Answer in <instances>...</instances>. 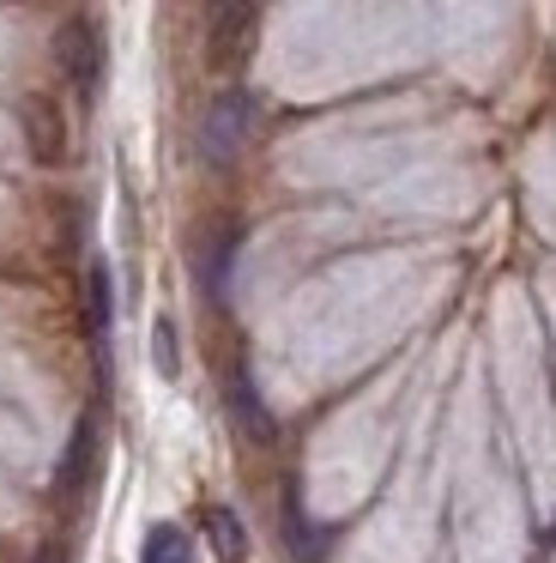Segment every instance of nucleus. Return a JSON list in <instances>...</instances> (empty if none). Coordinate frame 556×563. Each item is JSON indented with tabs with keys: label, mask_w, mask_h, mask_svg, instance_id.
<instances>
[{
	"label": "nucleus",
	"mask_w": 556,
	"mask_h": 563,
	"mask_svg": "<svg viewBox=\"0 0 556 563\" xmlns=\"http://www.w3.org/2000/svg\"><path fill=\"white\" fill-rule=\"evenodd\" d=\"M254 31H260V7H218L212 13V37H205V55H212L218 74H236L254 49Z\"/></svg>",
	"instance_id": "obj_4"
},
{
	"label": "nucleus",
	"mask_w": 556,
	"mask_h": 563,
	"mask_svg": "<svg viewBox=\"0 0 556 563\" xmlns=\"http://www.w3.org/2000/svg\"><path fill=\"white\" fill-rule=\"evenodd\" d=\"M24 140H31L36 164H60L67 158V122L48 98H24Z\"/></svg>",
	"instance_id": "obj_5"
},
{
	"label": "nucleus",
	"mask_w": 556,
	"mask_h": 563,
	"mask_svg": "<svg viewBox=\"0 0 556 563\" xmlns=\"http://www.w3.org/2000/svg\"><path fill=\"white\" fill-rule=\"evenodd\" d=\"M140 563H193V545L176 521H157L145 527V545H140Z\"/></svg>",
	"instance_id": "obj_8"
},
{
	"label": "nucleus",
	"mask_w": 556,
	"mask_h": 563,
	"mask_svg": "<svg viewBox=\"0 0 556 563\" xmlns=\"http://www.w3.org/2000/svg\"><path fill=\"white\" fill-rule=\"evenodd\" d=\"M248 128H254V98L248 91H218L212 103H205V115H200V158L205 164H230L242 152V140H248Z\"/></svg>",
	"instance_id": "obj_1"
},
{
	"label": "nucleus",
	"mask_w": 556,
	"mask_h": 563,
	"mask_svg": "<svg viewBox=\"0 0 556 563\" xmlns=\"http://www.w3.org/2000/svg\"><path fill=\"white\" fill-rule=\"evenodd\" d=\"M55 62H60V74L91 98L97 79H103V31H97V19H67V25L55 31Z\"/></svg>",
	"instance_id": "obj_2"
},
{
	"label": "nucleus",
	"mask_w": 556,
	"mask_h": 563,
	"mask_svg": "<svg viewBox=\"0 0 556 563\" xmlns=\"http://www.w3.org/2000/svg\"><path fill=\"white\" fill-rule=\"evenodd\" d=\"M224 406H230V418H236L242 442H254V449H273V442H278V418H273V406L260 400L248 364H230V376H224Z\"/></svg>",
	"instance_id": "obj_3"
},
{
	"label": "nucleus",
	"mask_w": 556,
	"mask_h": 563,
	"mask_svg": "<svg viewBox=\"0 0 556 563\" xmlns=\"http://www.w3.org/2000/svg\"><path fill=\"white\" fill-rule=\"evenodd\" d=\"M157 369L176 376V328H169V321H157Z\"/></svg>",
	"instance_id": "obj_11"
},
{
	"label": "nucleus",
	"mask_w": 556,
	"mask_h": 563,
	"mask_svg": "<svg viewBox=\"0 0 556 563\" xmlns=\"http://www.w3.org/2000/svg\"><path fill=\"white\" fill-rule=\"evenodd\" d=\"M205 539H212L218 563H242V558H248V527H242V515L224 509V503L205 509Z\"/></svg>",
	"instance_id": "obj_6"
},
{
	"label": "nucleus",
	"mask_w": 556,
	"mask_h": 563,
	"mask_svg": "<svg viewBox=\"0 0 556 563\" xmlns=\"http://www.w3.org/2000/svg\"><path fill=\"white\" fill-rule=\"evenodd\" d=\"M91 449H97V418H85L79 437H73V449H67V461H60V485L67 490L91 478Z\"/></svg>",
	"instance_id": "obj_9"
},
{
	"label": "nucleus",
	"mask_w": 556,
	"mask_h": 563,
	"mask_svg": "<svg viewBox=\"0 0 556 563\" xmlns=\"http://www.w3.org/2000/svg\"><path fill=\"white\" fill-rule=\"evenodd\" d=\"M285 539L297 545V558H309L314 563V551H321V533H314L309 521H302V509H297V497L285 490Z\"/></svg>",
	"instance_id": "obj_10"
},
{
	"label": "nucleus",
	"mask_w": 556,
	"mask_h": 563,
	"mask_svg": "<svg viewBox=\"0 0 556 563\" xmlns=\"http://www.w3.org/2000/svg\"><path fill=\"white\" fill-rule=\"evenodd\" d=\"M85 321H91V333H109V321H115V285H109L103 261L85 267Z\"/></svg>",
	"instance_id": "obj_7"
}]
</instances>
